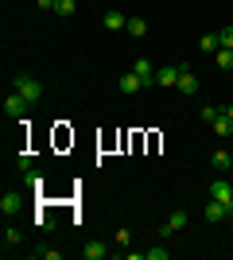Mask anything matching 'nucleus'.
<instances>
[{"instance_id": "obj_23", "label": "nucleus", "mask_w": 233, "mask_h": 260, "mask_svg": "<svg viewBox=\"0 0 233 260\" xmlns=\"http://www.w3.org/2000/svg\"><path fill=\"white\" fill-rule=\"evenodd\" d=\"M144 260H167V249H148Z\"/></svg>"}, {"instance_id": "obj_22", "label": "nucleus", "mask_w": 233, "mask_h": 260, "mask_svg": "<svg viewBox=\"0 0 233 260\" xmlns=\"http://www.w3.org/2000/svg\"><path fill=\"white\" fill-rule=\"evenodd\" d=\"M16 167H20V171H31V155L20 152V155H16Z\"/></svg>"}, {"instance_id": "obj_17", "label": "nucleus", "mask_w": 233, "mask_h": 260, "mask_svg": "<svg viewBox=\"0 0 233 260\" xmlns=\"http://www.w3.org/2000/svg\"><path fill=\"white\" fill-rule=\"evenodd\" d=\"M210 163L218 167V171H225V167H233V155H229V152H214V155H210Z\"/></svg>"}, {"instance_id": "obj_4", "label": "nucleus", "mask_w": 233, "mask_h": 260, "mask_svg": "<svg viewBox=\"0 0 233 260\" xmlns=\"http://www.w3.org/2000/svg\"><path fill=\"white\" fill-rule=\"evenodd\" d=\"M155 86H179V62H167V66H159L155 70Z\"/></svg>"}, {"instance_id": "obj_8", "label": "nucleus", "mask_w": 233, "mask_h": 260, "mask_svg": "<svg viewBox=\"0 0 233 260\" xmlns=\"http://www.w3.org/2000/svg\"><path fill=\"white\" fill-rule=\"evenodd\" d=\"M117 86H121V93H140V89H144V82H140V78H136L132 70H128V74H121V78H117Z\"/></svg>"}, {"instance_id": "obj_19", "label": "nucleus", "mask_w": 233, "mask_h": 260, "mask_svg": "<svg viewBox=\"0 0 233 260\" xmlns=\"http://www.w3.org/2000/svg\"><path fill=\"white\" fill-rule=\"evenodd\" d=\"M202 51H206V54H214V51H218V47H222V43H218V31H214V35H202Z\"/></svg>"}, {"instance_id": "obj_24", "label": "nucleus", "mask_w": 233, "mask_h": 260, "mask_svg": "<svg viewBox=\"0 0 233 260\" xmlns=\"http://www.w3.org/2000/svg\"><path fill=\"white\" fill-rule=\"evenodd\" d=\"M39 256H43V260H62V252H58V249H39Z\"/></svg>"}, {"instance_id": "obj_18", "label": "nucleus", "mask_w": 233, "mask_h": 260, "mask_svg": "<svg viewBox=\"0 0 233 260\" xmlns=\"http://www.w3.org/2000/svg\"><path fill=\"white\" fill-rule=\"evenodd\" d=\"M20 241H23V233H20L16 225H8V229H4V249H8V245H20Z\"/></svg>"}, {"instance_id": "obj_11", "label": "nucleus", "mask_w": 233, "mask_h": 260, "mask_svg": "<svg viewBox=\"0 0 233 260\" xmlns=\"http://www.w3.org/2000/svg\"><path fill=\"white\" fill-rule=\"evenodd\" d=\"M105 27H109V31H121V27H128V16H124V12H105Z\"/></svg>"}, {"instance_id": "obj_9", "label": "nucleus", "mask_w": 233, "mask_h": 260, "mask_svg": "<svg viewBox=\"0 0 233 260\" xmlns=\"http://www.w3.org/2000/svg\"><path fill=\"white\" fill-rule=\"evenodd\" d=\"M198 89V78L190 74L187 66H179V93H194Z\"/></svg>"}, {"instance_id": "obj_5", "label": "nucleus", "mask_w": 233, "mask_h": 260, "mask_svg": "<svg viewBox=\"0 0 233 260\" xmlns=\"http://www.w3.org/2000/svg\"><path fill=\"white\" fill-rule=\"evenodd\" d=\"M23 113H27V101H23L20 93L12 89L8 98H4V117H23Z\"/></svg>"}, {"instance_id": "obj_7", "label": "nucleus", "mask_w": 233, "mask_h": 260, "mask_svg": "<svg viewBox=\"0 0 233 260\" xmlns=\"http://www.w3.org/2000/svg\"><path fill=\"white\" fill-rule=\"evenodd\" d=\"M210 128H214V132H218V136H222V140H225V136H229V132H233V117H229V113H225V109H222V113H218V117L210 120Z\"/></svg>"}, {"instance_id": "obj_20", "label": "nucleus", "mask_w": 233, "mask_h": 260, "mask_svg": "<svg viewBox=\"0 0 233 260\" xmlns=\"http://www.w3.org/2000/svg\"><path fill=\"white\" fill-rule=\"evenodd\" d=\"M74 8H78L74 0H55V12H58V16H74Z\"/></svg>"}, {"instance_id": "obj_10", "label": "nucleus", "mask_w": 233, "mask_h": 260, "mask_svg": "<svg viewBox=\"0 0 233 260\" xmlns=\"http://www.w3.org/2000/svg\"><path fill=\"white\" fill-rule=\"evenodd\" d=\"M202 217H206V221H225V217H229V210H225L222 202H214V198H210V202H206V214H202Z\"/></svg>"}, {"instance_id": "obj_1", "label": "nucleus", "mask_w": 233, "mask_h": 260, "mask_svg": "<svg viewBox=\"0 0 233 260\" xmlns=\"http://www.w3.org/2000/svg\"><path fill=\"white\" fill-rule=\"evenodd\" d=\"M12 89H16L27 105H35V101L43 98V82H39V78H31V74H16V86H12Z\"/></svg>"}, {"instance_id": "obj_3", "label": "nucleus", "mask_w": 233, "mask_h": 260, "mask_svg": "<svg viewBox=\"0 0 233 260\" xmlns=\"http://www.w3.org/2000/svg\"><path fill=\"white\" fill-rule=\"evenodd\" d=\"M132 74L144 82V89H152V86H155V66L148 62V58H136V62H132Z\"/></svg>"}, {"instance_id": "obj_25", "label": "nucleus", "mask_w": 233, "mask_h": 260, "mask_svg": "<svg viewBox=\"0 0 233 260\" xmlns=\"http://www.w3.org/2000/svg\"><path fill=\"white\" fill-rule=\"evenodd\" d=\"M39 8H43V12H55V0H39Z\"/></svg>"}, {"instance_id": "obj_2", "label": "nucleus", "mask_w": 233, "mask_h": 260, "mask_svg": "<svg viewBox=\"0 0 233 260\" xmlns=\"http://www.w3.org/2000/svg\"><path fill=\"white\" fill-rule=\"evenodd\" d=\"M210 198H214V202H222V206L229 210V217H233V183L214 179V183H210Z\"/></svg>"}, {"instance_id": "obj_6", "label": "nucleus", "mask_w": 233, "mask_h": 260, "mask_svg": "<svg viewBox=\"0 0 233 260\" xmlns=\"http://www.w3.org/2000/svg\"><path fill=\"white\" fill-rule=\"evenodd\" d=\"M187 221H190V214H187V210H175V214H171V217L163 221V229H159V233H163V237H171V233H179V229L187 225Z\"/></svg>"}, {"instance_id": "obj_16", "label": "nucleus", "mask_w": 233, "mask_h": 260, "mask_svg": "<svg viewBox=\"0 0 233 260\" xmlns=\"http://www.w3.org/2000/svg\"><path fill=\"white\" fill-rule=\"evenodd\" d=\"M214 62L222 66V70H233V51H225V47H218V51H214Z\"/></svg>"}, {"instance_id": "obj_26", "label": "nucleus", "mask_w": 233, "mask_h": 260, "mask_svg": "<svg viewBox=\"0 0 233 260\" xmlns=\"http://www.w3.org/2000/svg\"><path fill=\"white\" fill-rule=\"evenodd\" d=\"M225 113H229V117H233V101H229V105H225Z\"/></svg>"}, {"instance_id": "obj_13", "label": "nucleus", "mask_w": 233, "mask_h": 260, "mask_svg": "<svg viewBox=\"0 0 233 260\" xmlns=\"http://www.w3.org/2000/svg\"><path fill=\"white\" fill-rule=\"evenodd\" d=\"M23 183H27V186H31V190H35V194H39V190H43V186H47V179H43V175H39V171H35V167H31V171H23Z\"/></svg>"}, {"instance_id": "obj_12", "label": "nucleus", "mask_w": 233, "mask_h": 260, "mask_svg": "<svg viewBox=\"0 0 233 260\" xmlns=\"http://www.w3.org/2000/svg\"><path fill=\"white\" fill-rule=\"evenodd\" d=\"M20 206H23V198L16 194V190H8V194L0 198V210H4V214H16V210H20Z\"/></svg>"}, {"instance_id": "obj_14", "label": "nucleus", "mask_w": 233, "mask_h": 260, "mask_svg": "<svg viewBox=\"0 0 233 260\" xmlns=\"http://www.w3.org/2000/svg\"><path fill=\"white\" fill-rule=\"evenodd\" d=\"M105 252H109V249H105L101 241H89L86 249H82V256H86V260H101V256H105Z\"/></svg>"}, {"instance_id": "obj_21", "label": "nucleus", "mask_w": 233, "mask_h": 260, "mask_svg": "<svg viewBox=\"0 0 233 260\" xmlns=\"http://www.w3.org/2000/svg\"><path fill=\"white\" fill-rule=\"evenodd\" d=\"M218 43H222L225 51H233V27H225V31H218Z\"/></svg>"}, {"instance_id": "obj_15", "label": "nucleus", "mask_w": 233, "mask_h": 260, "mask_svg": "<svg viewBox=\"0 0 233 260\" xmlns=\"http://www.w3.org/2000/svg\"><path fill=\"white\" fill-rule=\"evenodd\" d=\"M124 31H132V35H148V20L144 16H128V27Z\"/></svg>"}, {"instance_id": "obj_27", "label": "nucleus", "mask_w": 233, "mask_h": 260, "mask_svg": "<svg viewBox=\"0 0 233 260\" xmlns=\"http://www.w3.org/2000/svg\"><path fill=\"white\" fill-rule=\"evenodd\" d=\"M229 4H233V0H229Z\"/></svg>"}]
</instances>
